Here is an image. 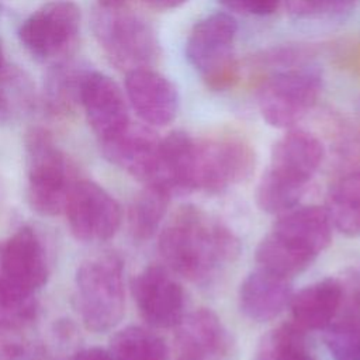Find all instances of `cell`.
<instances>
[{
	"label": "cell",
	"mask_w": 360,
	"mask_h": 360,
	"mask_svg": "<svg viewBox=\"0 0 360 360\" xmlns=\"http://www.w3.org/2000/svg\"><path fill=\"white\" fill-rule=\"evenodd\" d=\"M76 300L89 330L101 333L115 328L125 311L121 259L105 252L84 260L76 271Z\"/></svg>",
	"instance_id": "obj_3"
},
{
	"label": "cell",
	"mask_w": 360,
	"mask_h": 360,
	"mask_svg": "<svg viewBox=\"0 0 360 360\" xmlns=\"http://www.w3.org/2000/svg\"><path fill=\"white\" fill-rule=\"evenodd\" d=\"M218 3L232 13L266 17L276 13L281 0H218Z\"/></svg>",
	"instance_id": "obj_33"
},
{
	"label": "cell",
	"mask_w": 360,
	"mask_h": 360,
	"mask_svg": "<svg viewBox=\"0 0 360 360\" xmlns=\"http://www.w3.org/2000/svg\"><path fill=\"white\" fill-rule=\"evenodd\" d=\"M305 188V183L267 169L257 184L256 202L264 212L283 214L298 204Z\"/></svg>",
	"instance_id": "obj_25"
},
{
	"label": "cell",
	"mask_w": 360,
	"mask_h": 360,
	"mask_svg": "<svg viewBox=\"0 0 360 360\" xmlns=\"http://www.w3.org/2000/svg\"><path fill=\"white\" fill-rule=\"evenodd\" d=\"M325 343L333 360H360V321L342 318L326 328Z\"/></svg>",
	"instance_id": "obj_29"
},
{
	"label": "cell",
	"mask_w": 360,
	"mask_h": 360,
	"mask_svg": "<svg viewBox=\"0 0 360 360\" xmlns=\"http://www.w3.org/2000/svg\"><path fill=\"white\" fill-rule=\"evenodd\" d=\"M90 69L80 62L55 63L44 80V101L51 112L63 114L80 103L83 83Z\"/></svg>",
	"instance_id": "obj_21"
},
{
	"label": "cell",
	"mask_w": 360,
	"mask_h": 360,
	"mask_svg": "<svg viewBox=\"0 0 360 360\" xmlns=\"http://www.w3.org/2000/svg\"><path fill=\"white\" fill-rule=\"evenodd\" d=\"M176 329V360H225L229 353L231 336L211 309L184 315Z\"/></svg>",
	"instance_id": "obj_14"
},
{
	"label": "cell",
	"mask_w": 360,
	"mask_h": 360,
	"mask_svg": "<svg viewBox=\"0 0 360 360\" xmlns=\"http://www.w3.org/2000/svg\"><path fill=\"white\" fill-rule=\"evenodd\" d=\"M49 277L44 246L28 226L14 232L0 249V278L25 292L34 294Z\"/></svg>",
	"instance_id": "obj_12"
},
{
	"label": "cell",
	"mask_w": 360,
	"mask_h": 360,
	"mask_svg": "<svg viewBox=\"0 0 360 360\" xmlns=\"http://www.w3.org/2000/svg\"><path fill=\"white\" fill-rule=\"evenodd\" d=\"M132 294L142 318L153 328H176L184 318L183 288L162 266L143 269L132 281Z\"/></svg>",
	"instance_id": "obj_10"
},
{
	"label": "cell",
	"mask_w": 360,
	"mask_h": 360,
	"mask_svg": "<svg viewBox=\"0 0 360 360\" xmlns=\"http://www.w3.org/2000/svg\"><path fill=\"white\" fill-rule=\"evenodd\" d=\"M172 194L158 183H148L134 197L128 211V225L134 239L143 242L159 229Z\"/></svg>",
	"instance_id": "obj_22"
},
{
	"label": "cell",
	"mask_w": 360,
	"mask_h": 360,
	"mask_svg": "<svg viewBox=\"0 0 360 360\" xmlns=\"http://www.w3.org/2000/svg\"><path fill=\"white\" fill-rule=\"evenodd\" d=\"M82 20L73 0H52L31 14L20 27L21 44L39 59L62 55L73 45Z\"/></svg>",
	"instance_id": "obj_9"
},
{
	"label": "cell",
	"mask_w": 360,
	"mask_h": 360,
	"mask_svg": "<svg viewBox=\"0 0 360 360\" xmlns=\"http://www.w3.org/2000/svg\"><path fill=\"white\" fill-rule=\"evenodd\" d=\"M160 139L146 124L129 122L114 136L101 141V150L108 162L146 184L156 174Z\"/></svg>",
	"instance_id": "obj_13"
},
{
	"label": "cell",
	"mask_w": 360,
	"mask_h": 360,
	"mask_svg": "<svg viewBox=\"0 0 360 360\" xmlns=\"http://www.w3.org/2000/svg\"><path fill=\"white\" fill-rule=\"evenodd\" d=\"M238 22L231 13L217 11L194 24L184 46L190 66L214 91L232 89L240 77L235 56Z\"/></svg>",
	"instance_id": "obj_2"
},
{
	"label": "cell",
	"mask_w": 360,
	"mask_h": 360,
	"mask_svg": "<svg viewBox=\"0 0 360 360\" xmlns=\"http://www.w3.org/2000/svg\"><path fill=\"white\" fill-rule=\"evenodd\" d=\"M34 294L13 287L0 278V329H24L37 316Z\"/></svg>",
	"instance_id": "obj_28"
},
{
	"label": "cell",
	"mask_w": 360,
	"mask_h": 360,
	"mask_svg": "<svg viewBox=\"0 0 360 360\" xmlns=\"http://www.w3.org/2000/svg\"><path fill=\"white\" fill-rule=\"evenodd\" d=\"M291 297L292 291L287 278L257 269L240 284L239 307L249 319L267 322L290 305Z\"/></svg>",
	"instance_id": "obj_19"
},
{
	"label": "cell",
	"mask_w": 360,
	"mask_h": 360,
	"mask_svg": "<svg viewBox=\"0 0 360 360\" xmlns=\"http://www.w3.org/2000/svg\"><path fill=\"white\" fill-rule=\"evenodd\" d=\"M97 1L104 8H118V7H124V4L128 0H97Z\"/></svg>",
	"instance_id": "obj_36"
},
{
	"label": "cell",
	"mask_w": 360,
	"mask_h": 360,
	"mask_svg": "<svg viewBox=\"0 0 360 360\" xmlns=\"http://www.w3.org/2000/svg\"><path fill=\"white\" fill-rule=\"evenodd\" d=\"M112 360H167V347L160 336L142 326H127L110 343Z\"/></svg>",
	"instance_id": "obj_24"
},
{
	"label": "cell",
	"mask_w": 360,
	"mask_h": 360,
	"mask_svg": "<svg viewBox=\"0 0 360 360\" xmlns=\"http://www.w3.org/2000/svg\"><path fill=\"white\" fill-rule=\"evenodd\" d=\"M65 211L69 228L83 242H104L121 225V207L101 186L90 180L72 183Z\"/></svg>",
	"instance_id": "obj_8"
},
{
	"label": "cell",
	"mask_w": 360,
	"mask_h": 360,
	"mask_svg": "<svg viewBox=\"0 0 360 360\" xmlns=\"http://www.w3.org/2000/svg\"><path fill=\"white\" fill-rule=\"evenodd\" d=\"M80 104L84 108L91 129L100 141L114 136L129 124L124 93L104 73L90 70L83 83Z\"/></svg>",
	"instance_id": "obj_15"
},
{
	"label": "cell",
	"mask_w": 360,
	"mask_h": 360,
	"mask_svg": "<svg viewBox=\"0 0 360 360\" xmlns=\"http://www.w3.org/2000/svg\"><path fill=\"white\" fill-rule=\"evenodd\" d=\"M288 13L300 20L339 18L352 11L357 0H281Z\"/></svg>",
	"instance_id": "obj_30"
},
{
	"label": "cell",
	"mask_w": 360,
	"mask_h": 360,
	"mask_svg": "<svg viewBox=\"0 0 360 360\" xmlns=\"http://www.w3.org/2000/svg\"><path fill=\"white\" fill-rule=\"evenodd\" d=\"M165 263L181 277L205 283L239 255L238 238L193 205L181 207L159 236Z\"/></svg>",
	"instance_id": "obj_1"
},
{
	"label": "cell",
	"mask_w": 360,
	"mask_h": 360,
	"mask_svg": "<svg viewBox=\"0 0 360 360\" xmlns=\"http://www.w3.org/2000/svg\"><path fill=\"white\" fill-rule=\"evenodd\" d=\"M322 72L311 63L283 68L270 75L257 90L262 118L274 128H294L318 103Z\"/></svg>",
	"instance_id": "obj_5"
},
{
	"label": "cell",
	"mask_w": 360,
	"mask_h": 360,
	"mask_svg": "<svg viewBox=\"0 0 360 360\" xmlns=\"http://www.w3.org/2000/svg\"><path fill=\"white\" fill-rule=\"evenodd\" d=\"M342 284L338 278L312 283L291 297L292 322L304 330L326 329L340 311Z\"/></svg>",
	"instance_id": "obj_20"
},
{
	"label": "cell",
	"mask_w": 360,
	"mask_h": 360,
	"mask_svg": "<svg viewBox=\"0 0 360 360\" xmlns=\"http://www.w3.org/2000/svg\"><path fill=\"white\" fill-rule=\"evenodd\" d=\"M256 262L259 269L288 280L304 271L314 259L292 249L270 232L256 249Z\"/></svg>",
	"instance_id": "obj_27"
},
{
	"label": "cell",
	"mask_w": 360,
	"mask_h": 360,
	"mask_svg": "<svg viewBox=\"0 0 360 360\" xmlns=\"http://www.w3.org/2000/svg\"><path fill=\"white\" fill-rule=\"evenodd\" d=\"M21 330L0 329V360H45L41 345Z\"/></svg>",
	"instance_id": "obj_31"
},
{
	"label": "cell",
	"mask_w": 360,
	"mask_h": 360,
	"mask_svg": "<svg viewBox=\"0 0 360 360\" xmlns=\"http://www.w3.org/2000/svg\"><path fill=\"white\" fill-rule=\"evenodd\" d=\"M93 31L110 62L125 73L152 68L160 56L159 38L152 24L124 7H101L96 11Z\"/></svg>",
	"instance_id": "obj_4"
},
{
	"label": "cell",
	"mask_w": 360,
	"mask_h": 360,
	"mask_svg": "<svg viewBox=\"0 0 360 360\" xmlns=\"http://www.w3.org/2000/svg\"><path fill=\"white\" fill-rule=\"evenodd\" d=\"M255 150L236 136L195 141V190L219 193L255 170Z\"/></svg>",
	"instance_id": "obj_7"
},
{
	"label": "cell",
	"mask_w": 360,
	"mask_h": 360,
	"mask_svg": "<svg viewBox=\"0 0 360 360\" xmlns=\"http://www.w3.org/2000/svg\"><path fill=\"white\" fill-rule=\"evenodd\" d=\"M194 174L195 139L184 131L169 132L160 139L158 167L152 183L163 186L172 195H183L195 190Z\"/></svg>",
	"instance_id": "obj_18"
},
{
	"label": "cell",
	"mask_w": 360,
	"mask_h": 360,
	"mask_svg": "<svg viewBox=\"0 0 360 360\" xmlns=\"http://www.w3.org/2000/svg\"><path fill=\"white\" fill-rule=\"evenodd\" d=\"M342 284V304L340 309L345 312L343 318L360 321V269L352 270Z\"/></svg>",
	"instance_id": "obj_32"
},
{
	"label": "cell",
	"mask_w": 360,
	"mask_h": 360,
	"mask_svg": "<svg viewBox=\"0 0 360 360\" xmlns=\"http://www.w3.org/2000/svg\"><path fill=\"white\" fill-rule=\"evenodd\" d=\"M125 94L132 110L149 127H165L176 118L179 91L170 79L153 68L128 72Z\"/></svg>",
	"instance_id": "obj_11"
},
{
	"label": "cell",
	"mask_w": 360,
	"mask_h": 360,
	"mask_svg": "<svg viewBox=\"0 0 360 360\" xmlns=\"http://www.w3.org/2000/svg\"><path fill=\"white\" fill-rule=\"evenodd\" d=\"M27 150V198L34 211L41 215H56L65 210L69 183V166L63 152L52 136L41 128H34L25 138Z\"/></svg>",
	"instance_id": "obj_6"
},
{
	"label": "cell",
	"mask_w": 360,
	"mask_h": 360,
	"mask_svg": "<svg viewBox=\"0 0 360 360\" xmlns=\"http://www.w3.org/2000/svg\"><path fill=\"white\" fill-rule=\"evenodd\" d=\"M3 68V51H1V48H0V69Z\"/></svg>",
	"instance_id": "obj_37"
},
{
	"label": "cell",
	"mask_w": 360,
	"mask_h": 360,
	"mask_svg": "<svg viewBox=\"0 0 360 360\" xmlns=\"http://www.w3.org/2000/svg\"><path fill=\"white\" fill-rule=\"evenodd\" d=\"M73 360H112V357L108 350L101 347H87L77 352Z\"/></svg>",
	"instance_id": "obj_34"
},
{
	"label": "cell",
	"mask_w": 360,
	"mask_h": 360,
	"mask_svg": "<svg viewBox=\"0 0 360 360\" xmlns=\"http://www.w3.org/2000/svg\"><path fill=\"white\" fill-rule=\"evenodd\" d=\"M325 210L342 233L360 235V170L347 173L330 188Z\"/></svg>",
	"instance_id": "obj_23"
},
{
	"label": "cell",
	"mask_w": 360,
	"mask_h": 360,
	"mask_svg": "<svg viewBox=\"0 0 360 360\" xmlns=\"http://www.w3.org/2000/svg\"><path fill=\"white\" fill-rule=\"evenodd\" d=\"M255 360H315L307 349L305 330L285 322L262 338Z\"/></svg>",
	"instance_id": "obj_26"
},
{
	"label": "cell",
	"mask_w": 360,
	"mask_h": 360,
	"mask_svg": "<svg viewBox=\"0 0 360 360\" xmlns=\"http://www.w3.org/2000/svg\"><path fill=\"white\" fill-rule=\"evenodd\" d=\"M148 7L159 11H167L181 7L187 0H142Z\"/></svg>",
	"instance_id": "obj_35"
},
{
	"label": "cell",
	"mask_w": 360,
	"mask_h": 360,
	"mask_svg": "<svg viewBox=\"0 0 360 360\" xmlns=\"http://www.w3.org/2000/svg\"><path fill=\"white\" fill-rule=\"evenodd\" d=\"M325 149L319 138L304 129L290 128L271 148L270 170L308 184L321 166Z\"/></svg>",
	"instance_id": "obj_17"
},
{
	"label": "cell",
	"mask_w": 360,
	"mask_h": 360,
	"mask_svg": "<svg viewBox=\"0 0 360 360\" xmlns=\"http://www.w3.org/2000/svg\"><path fill=\"white\" fill-rule=\"evenodd\" d=\"M332 222L325 208L307 205L280 214L271 233L292 249L315 259L332 240Z\"/></svg>",
	"instance_id": "obj_16"
}]
</instances>
